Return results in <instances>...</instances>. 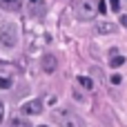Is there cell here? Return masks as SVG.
Returning <instances> with one entry per match:
<instances>
[{
	"label": "cell",
	"instance_id": "obj_1",
	"mask_svg": "<svg viewBox=\"0 0 127 127\" xmlns=\"http://www.w3.org/2000/svg\"><path fill=\"white\" fill-rule=\"evenodd\" d=\"M51 116H54V121L60 127H87L85 121H83L76 112H71V109H56Z\"/></svg>",
	"mask_w": 127,
	"mask_h": 127
},
{
	"label": "cell",
	"instance_id": "obj_2",
	"mask_svg": "<svg viewBox=\"0 0 127 127\" xmlns=\"http://www.w3.org/2000/svg\"><path fill=\"white\" fill-rule=\"evenodd\" d=\"M96 11H98L96 0H83L76 7V18L78 20H92V18H96Z\"/></svg>",
	"mask_w": 127,
	"mask_h": 127
},
{
	"label": "cell",
	"instance_id": "obj_3",
	"mask_svg": "<svg viewBox=\"0 0 127 127\" xmlns=\"http://www.w3.org/2000/svg\"><path fill=\"white\" fill-rule=\"evenodd\" d=\"M0 42L4 47H16V42H18V29H16L13 22H4L0 27Z\"/></svg>",
	"mask_w": 127,
	"mask_h": 127
},
{
	"label": "cell",
	"instance_id": "obj_4",
	"mask_svg": "<svg viewBox=\"0 0 127 127\" xmlns=\"http://www.w3.org/2000/svg\"><path fill=\"white\" fill-rule=\"evenodd\" d=\"M42 107H45V103H42L40 98H33V100H27V103L20 107V112L27 114V116H38V114H42Z\"/></svg>",
	"mask_w": 127,
	"mask_h": 127
},
{
	"label": "cell",
	"instance_id": "obj_5",
	"mask_svg": "<svg viewBox=\"0 0 127 127\" xmlns=\"http://www.w3.org/2000/svg\"><path fill=\"white\" fill-rule=\"evenodd\" d=\"M56 67H58V60H56V56H54V54L42 56V71H45V74H54V71H56Z\"/></svg>",
	"mask_w": 127,
	"mask_h": 127
},
{
	"label": "cell",
	"instance_id": "obj_6",
	"mask_svg": "<svg viewBox=\"0 0 127 127\" xmlns=\"http://www.w3.org/2000/svg\"><path fill=\"white\" fill-rule=\"evenodd\" d=\"M20 4H22V0H0V7L4 11H18Z\"/></svg>",
	"mask_w": 127,
	"mask_h": 127
},
{
	"label": "cell",
	"instance_id": "obj_7",
	"mask_svg": "<svg viewBox=\"0 0 127 127\" xmlns=\"http://www.w3.org/2000/svg\"><path fill=\"white\" fill-rule=\"evenodd\" d=\"M96 31L98 33H114L116 31V25H112V22H98L96 25Z\"/></svg>",
	"mask_w": 127,
	"mask_h": 127
},
{
	"label": "cell",
	"instance_id": "obj_8",
	"mask_svg": "<svg viewBox=\"0 0 127 127\" xmlns=\"http://www.w3.org/2000/svg\"><path fill=\"white\" fill-rule=\"evenodd\" d=\"M121 65H125V58L118 56V54H112V58H109V67L114 69V67H121Z\"/></svg>",
	"mask_w": 127,
	"mask_h": 127
},
{
	"label": "cell",
	"instance_id": "obj_9",
	"mask_svg": "<svg viewBox=\"0 0 127 127\" xmlns=\"http://www.w3.org/2000/svg\"><path fill=\"white\" fill-rule=\"evenodd\" d=\"M9 127H31V125H29V121H27L25 116H18V118L11 121V125H9Z\"/></svg>",
	"mask_w": 127,
	"mask_h": 127
},
{
	"label": "cell",
	"instance_id": "obj_10",
	"mask_svg": "<svg viewBox=\"0 0 127 127\" xmlns=\"http://www.w3.org/2000/svg\"><path fill=\"white\" fill-rule=\"evenodd\" d=\"M78 83H80L85 89H92V87H94V80H92V78H87V76H78Z\"/></svg>",
	"mask_w": 127,
	"mask_h": 127
},
{
	"label": "cell",
	"instance_id": "obj_11",
	"mask_svg": "<svg viewBox=\"0 0 127 127\" xmlns=\"http://www.w3.org/2000/svg\"><path fill=\"white\" fill-rule=\"evenodd\" d=\"M109 9H114V13H118L123 7H121V0H109Z\"/></svg>",
	"mask_w": 127,
	"mask_h": 127
},
{
	"label": "cell",
	"instance_id": "obj_12",
	"mask_svg": "<svg viewBox=\"0 0 127 127\" xmlns=\"http://www.w3.org/2000/svg\"><path fill=\"white\" fill-rule=\"evenodd\" d=\"M109 83H112V85H121V83H123V76H121V74H112Z\"/></svg>",
	"mask_w": 127,
	"mask_h": 127
},
{
	"label": "cell",
	"instance_id": "obj_13",
	"mask_svg": "<svg viewBox=\"0 0 127 127\" xmlns=\"http://www.w3.org/2000/svg\"><path fill=\"white\" fill-rule=\"evenodd\" d=\"M0 87H2V89L11 87V78H0Z\"/></svg>",
	"mask_w": 127,
	"mask_h": 127
},
{
	"label": "cell",
	"instance_id": "obj_14",
	"mask_svg": "<svg viewBox=\"0 0 127 127\" xmlns=\"http://www.w3.org/2000/svg\"><path fill=\"white\" fill-rule=\"evenodd\" d=\"M107 9H109V7H107L105 2H98V13H107Z\"/></svg>",
	"mask_w": 127,
	"mask_h": 127
},
{
	"label": "cell",
	"instance_id": "obj_15",
	"mask_svg": "<svg viewBox=\"0 0 127 127\" xmlns=\"http://www.w3.org/2000/svg\"><path fill=\"white\" fill-rule=\"evenodd\" d=\"M2 118H4V105L0 103V123H2Z\"/></svg>",
	"mask_w": 127,
	"mask_h": 127
},
{
	"label": "cell",
	"instance_id": "obj_16",
	"mask_svg": "<svg viewBox=\"0 0 127 127\" xmlns=\"http://www.w3.org/2000/svg\"><path fill=\"white\" fill-rule=\"evenodd\" d=\"M121 25H123V27H127V16H121Z\"/></svg>",
	"mask_w": 127,
	"mask_h": 127
},
{
	"label": "cell",
	"instance_id": "obj_17",
	"mask_svg": "<svg viewBox=\"0 0 127 127\" xmlns=\"http://www.w3.org/2000/svg\"><path fill=\"white\" fill-rule=\"evenodd\" d=\"M121 4H123V7H127V0H121Z\"/></svg>",
	"mask_w": 127,
	"mask_h": 127
},
{
	"label": "cell",
	"instance_id": "obj_18",
	"mask_svg": "<svg viewBox=\"0 0 127 127\" xmlns=\"http://www.w3.org/2000/svg\"><path fill=\"white\" fill-rule=\"evenodd\" d=\"M29 2H38V0H29Z\"/></svg>",
	"mask_w": 127,
	"mask_h": 127
},
{
	"label": "cell",
	"instance_id": "obj_19",
	"mask_svg": "<svg viewBox=\"0 0 127 127\" xmlns=\"http://www.w3.org/2000/svg\"><path fill=\"white\" fill-rule=\"evenodd\" d=\"M40 127H49V125H40Z\"/></svg>",
	"mask_w": 127,
	"mask_h": 127
}]
</instances>
